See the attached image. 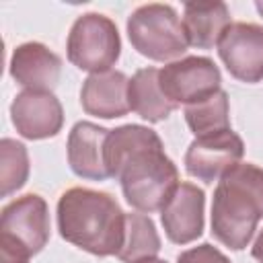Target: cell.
Segmentation results:
<instances>
[{
	"mask_svg": "<svg viewBox=\"0 0 263 263\" xmlns=\"http://www.w3.org/2000/svg\"><path fill=\"white\" fill-rule=\"evenodd\" d=\"M105 162L109 177L121 183L125 201L142 214L162 210L181 183L160 136L146 125L127 123L109 129Z\"/></svg>",
	"mask_w": 263,
	"mask_h": 263,
	"instance_id": "6da1fadb",
	"label": "cell"
},
{
	"mask_svg": "<svg viewBox=\"0 0 263 263\" xmlns=\"http://www.w3.org/2000/svg\"><path fill=\"white\" fill-rule=\"evenodd\" d=\"M55 218L66 242L95 257H117L125 234V212L107 191L88 187L64 191L58 199Z\"/></svg>",
	"mask_w": 263,
	"mask_h": 263,
	"instance_id": "7a4b0ae2",
	"label": "cell"
},
{
	"mask_svg": "<svg viewBox=\"0 0 263 263\" xmlns=\"http://www.w3.org/2000/svg\"><path fill=\"white\" fill-rule=\"evenodd\" d=\"M263 218V168L238 162L216 185L212 197V234L230 251L251 242Z\"/></svg>",
	"mask_w": 263,
	"mask_h": 263,
	"instance_id": "3957f363",
	"label": "cell"
},
{
	"mask_svg": "<svg viewBox=\"0 0 263 263\" xmlns=\"http://www.w3.org/2000/svg\"><path fill=\"white\" fill-rule=\"evenodd\" d=\"M127 37L140 55L154 62H175V58H181L189 47L177 10L160 2L142 4L127 16Z\"/></svg>",
	"mask_w": 263,
	"mask_h": 263,
	"instance_id": "277c9868",
	"label": "cell"
},
{
	"mask_svg": "<svg viewBox=\"0 0 263 263\" xmlns=\"http://www.w3.org/2000/svg\"><path fill=\"white\" fill-rule=\"evenodd\" d=\"M66 53L78 70L90 74L113 70L111 66H115L121 55L117 25L101 12H86L78 16L70 27Z\"/></svg>",
	"mask_w": 263,
	"mask_h": 263,
	"instance_id": "5b68a950",
	"label": "cell"
},
{
	"mask_svg": "<svg viewBox=\"0 0 263 263\" xmlns=\"http://www.w3.org/2000/svg\"><path fill=\"white\" fill-rule=\"evenodd\" d=\"M160 88L171 103L179 105H193L216 90H220L222 74L214 60L205 55H187L175 62H168L164 68L158 70Z\"/></svg>",
	"mask_w": 263,
	"mask_h": 263,
	"instance_id": "8992f818",
	"label": "cell"
},
{
	"mask_svg": "<svg viewBox=\"0 0 263 263\" xmlns=\"http://www.w3.org/2000/svg\"><path fill=\"white\" fill-rule=\"evenodd\" d=\"M245 156L242 138L230 129L195 138L185 152V171L203 181H220L230 168H234Z\"/></svg>",
	"mask_w": 263,
	"mask_h": 263,
	"instance_id": "52a82bcc",
	"label": "cell"
},
{
	"mask_svg": "<svg viewBox=\"0 0 263 263\" xmlns=\"http://www.w3.org/2000/svg\"><path fill=\"white\" fill-rule=\"evenodd\" d=\"M0 236L8 238L31 255L43 251L49 240V208L37 193L12 199L0 214Z\"/></svg>",
	"mask_w": 263,
	"mask_h": 263,
	"instance_id": "ba28073f",
	"label": "cell"
},
{
	"mask_svg": "<svg viewBox=\"0 0 263 263\" xmlns=\"http://www.w3.org/2000/svg\"><path fill=\"white\" fill-rule=\"evenodd\" d=\"M218 55L230 76L255 84L263 80V27L257 23H232L220 43Z\"/></svg>",
	"mask_w": 263,
	"mask_h": 263,
	"instance_id": "9c48e42d",
	"label": "cell"
},
{
	"mask_svg": "<svg viewBox=\"0 0 263 263\" xmlns=\"http://www.w3.org/2000/svg\"><path fill=\"white\" fill-rule=\"evenodd\" d=\"M10 119L27 140H45L62 132L64 109L51 90H21L10 103Z\"/></svg>",
	"mask_w": 263,
	"mask_h": 263,
	"instance_id": "30bf717a",
	"label": "cell"
},
{
	"mask_svg": "<svg viewBox=\"0 0 263 263\" xmlns=\"http://www.w3.org/2000/svg\"><path fill=\"white\" fill-rule=\"evenodd\" d=\"M205 193L193 183H179L166 205L160 210L164 234L175 245H189L203 234Z\"/></svg>",
	"mask_w": 263,
	"mask_h": 263,
	"instance_id": "8fae6325",
	"label": "cell"
},
{
	"mask_svg": "<svg viewBox=\"0 0 263 263\" xmlns=\"http://www.w3.org/2000/svg\"><path fill=\"white\" fill-rule=\"evenodd\" d=\"M8 72L25 90H53L60 82L62 60L47 45L27 41L14 47Z\"/></svg>",
	"mask_w": 263,
	"mask_h": 263,
	"instance_id": "7c38bea8",
	"label": "cell"
},
{
	"mask_svg": "<svg viewBox=\"0 0 263 263\" xmlns=\"http://www.w3.org/2000/svg\"><path fill=\"white\" fill-rule=\"evenodd\" d=\"M107 136L109 129L92 121H78L72 125L68 134L66 152H68V164L76 177L88 181L109 179V171L105 162Z\"/></svg>",
	"mask_w": 263,
	"mask_h": 263,
	"instance_id": "4fadbf2b",
	"label": "cell"
},
{
	"mask_svg": "<svg viewBox=\"0 0 263 263\" xmlns=\"http://www.w3.org/2000/svg\"><path fill=\"white\" fill-rule=\"evenodd\" d=\"M129 78L119 70L90 74L80 88L82 109L101 119L123 117L129 109Z\"/></svg>",
	"mask_w": 263,
	"mask_h": 263,
	"instance_id": "5bb4252c",
	"label": "cell"
},
{
	"mask_svg": "<svg viewBox=\"0 0 263 263\" xmlns=\"http://www.w3.org/2000/svg\"><path fill=\"white\" fill-rule=\"evenodd\" d=\"M181 21H183L189 45H193L197 49H210V47L218 45L224 31L232 25L230 10L220 0L185 2Z\"/></svg>",
	"mask_w": 263,
	"mask_h": 263,
	"instance_id": "9a60e30c",
	"label": "cell"
},
{
	"mask_svg": "<svg viewBox=\"0 0 263 263\" xmlns=\"http://www.w3.org/2000/svg\"><path fill=\"white\" fill-rule=\"evenodd\" d=\"M129 109L146 119L148 123L164 121L177 105L166 99V95L160 88L158 70L156 68H140L129 78Z\"/></svg>",
	"mask_w": 263,
	"mask_h": 263,
	"instance_id": "2e32d148",
	"label": "cell"
},
{
	"mask_svg": "<svg viewBox=\"0 0 263 263\" xmlns=\"http://www.w3.org/2000/svg\"><path fill=\"white\" fill-rule=\"evenodd\" d=\"M160 251V236L150 216L142 212L125 214V234L117 259L123 263H138L156 257Z\"/></svg>",
	"mask_w": 263,
	"mask_h": 263,
	"instance_id": "e0dca14e",
	"label": "cell"
},
{
	"mask_svg": "<svg viewBox=\"0 0 263 263\" xmlns=\"http://www.w3.org/2000/svg\"><path fill=\"white\" fill-rule=\"evenodd\" d=\"M185 121L195 138L218 134L230 129V105L226 90H216L212 97L187 105L185 107Z\"/></svg>",
	"mask_w": 263,
	"mask_h": 263,
	"instance_id": "ac0fdd59",
	"label": "cell"
},
{
	"mask_svg": "<svg viewBox=\"0 0 263 263\" xmlns=\"http://www.w3.org/2000/svg\"><path fill=\"white\" fill-rule=\"evenodd\" d=\"M31 162L29 152L23 142L12 138L0 140V195L8 197L21 187H25L29 179Z\"/></svg>",
	"mask_w": 263,
	"mask_h": 263,
	"instance_id": "d6986e66",
	"label": "cell"
},
{
	"mask_svg": "<svg viewBox=\"0 0 263 263\" xmlns=\"http://www.w3.org/2000/svg\"><path fill=\"white\" fill-rule=\"evenodd\" d=\"M177 263H232L220 249H216L210 242H201L197 247H191L183 251L177 257Z\"/></svg>",
	"mask_w": 263,
	"mask_h": 263,
	"instance_id": "ffe728a7",
	"label": "cell"
},
{
	"mask_svg": "<svg viewBox=\"0 0 263 263\" xmlns=\"http://www.w3.org/2000/svg\"><path fill=\"white\" fill-rule=\"evenodd\" d=\"M33 255L21 245L0 236V263H29Z\"/></svg>",
	"mask_w": 263,
	"mask_h": 263,
	"instance_id": "44dd1931",
	"label": "cell"
},
{
	"mask_svg": "<svg viewBox=\"0 0 263 263\" xmlns=\"http://www.w3.org/2000/svg\"><path fill=\"white\" fill-rule=\"evenodd\" d=\"M251 255H253L255 261L263 263V228L259 230V234H257V238H255V242L251 247Z\"/></svg>",
	"mask_w": 263,
	"mask_h": 263,
	"instance_id": "7402d4cb",
	"label": "cell"
},
{
	"mask_svg": "<svg viewBox=\"0 0 263 263\" xmlns=\"http://www.w3.org/2000/svg\"><path fill=\"white\" fill-rule=\"evenodd\" d=\"M138 263H166L164 259H156V257H150V259H144V261H138Z\"/></svg>",
	"mask_w": 263,
	"mask_h": 263,
	"instance_id": "603a6c76",
	"label": "cell"
},
{
	"mask_svg": "<svg viewBox=\"0 0 263 263\" xmlns=\"http://www.w3.org/2000/svg\"><path fill=\"white\" fill-rule=\"evenodd\" d=\"M255 8H257V12L263 16V0H257V2H255Z\"/></svg>",
	"mask_w": 263,
	"mask_h": 263,
	"instance_id": "cb8c5ba5",
	"label": "cell"
}]
</instances>
